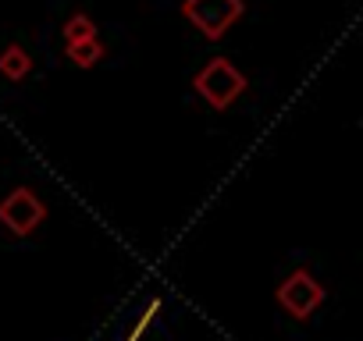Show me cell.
Returning a JSON list of instances; mask_svg holds the SVG:
<instances>
[{
    "label": "cell",
    "mask_w": 363,
    "mask_h": 341,
    "mask_svg": "<svg viewBox=\"0 0 363 341\" xmlns=\"http://www.w3.org/2000/svg\"><path fill=\"white\" fill-rule=\"evenodd\" d=\"M246 75L228 61V57H211L196 75H193V89L214 107V110H228L242 93H246Z\"/></svg>",
    "instance_id": "1"
},
{
    "label": "cell",
    "mask_w": 363,
    "mask_h": 341,
    "mask_svg": "<svg viewBox=\"0 0 363 341\" xmlns=\"http://www.w3.org/2000/svg\"><path fill=\"white\" fill-rule=\"evenodd\" d=\"M182 15H186L207 40H221L242 15V0H182Z\"/></svg>",
    "instance_id": "2"
},
{
    "label": "cell",
    "mask_w": 363,
    "mask_h": 341,
    "mask_svg": "<svg viewBox=\"0 0 363 341\" xmlns=\"http://www.w3.org/2000/svg\"><path fill=\"white\" fill-rule=\"evenodd\" d=\"M278 306L292 316V320H310L317 313V306L324 302V284L306 270V267H296L274 291Z\"/></svg>",
    "instance_id": "3"
},
{
    "label": "cell",
    "mask_w": 363,
    "mask_h": 341,
    "mask_svg": "<svg viewBox=\"0 0 363 341\" xmlns=\"http://www.w3.org/2000/svg\"><path fill=\"white\" fill-rule=\"evenodd\" d=\"M43 221H47V203L26 185L11 189L4 200H0V224H4L11 235H18V238L33 235Z\"/></svg>",
    "instance_id": "4"
},
{
    "label": "cell",
    "mask_w": 363,
    "mask_h": 341,
    "mask_svg": "<svg viewBox=\"0 0 363 341\" xmlns=\"http://www.w3.org/2000/svg\"><path fill=\"white\" fill-rule=\"evenodd\" d=\"M29 71H33V57H29V50H26V47L8 43L4 50H0V75H4V79L22 82Z\"/></svg>",
    "instance_id": "5"
},
{
    "label": "cell",
    "mask_w": 363,
    "mask_h": 341,
    "mask_svg": "<svg viewBox=\"0 0 363 341\" xmlns=\"http://www.w3.org/2000/svg\"><path fill=\"white\" fill-rule=\"evenodd\" d=\"M65 54H68V61H72L75 68H93V64H100V57H104V43H100V36H96V40H82V43H68Z\"/></svg>",
    "instance_id": "6"
},
{
    "label": "cell",
    "mask_w": 363,
    "mask_h": 341,
    "mask_svg": "<svg viewBox=\"0 0 363 341\" xmlns=\"http://www.w3.org/2000/svg\"><path fill=\"white\" fill-rule=\"evenodd\" d=\"M61 33H65V47L68 43H82V40H96V22L89 15H72Z\"/></svg>",
    "instance_id": "7"
}]
</instances>
